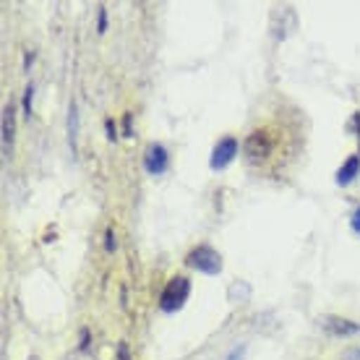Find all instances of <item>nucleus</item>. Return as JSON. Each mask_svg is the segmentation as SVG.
Returning a JSON list of instances; mask_svg holds the SVG:
<instances>
[{
	"label": "nucleus",
	"instance_id": "obj_4",
	"mask_svg": "<svg viewBox=\"0 0 360 360\" xmlns=\"http://www.w3.org/2000/svg\"><path fill=\"white\" fill-rule=\"evenodd\" d=\"M238 149H240V144H238V139H235V136H225V139H219L217 146L212 149L209 167H212V170H225L227 165L238 157Z\"/></svg>",
	"mask_w": 360,
	"mask_h": 360
},
{
	"label": "nucleus",
	"instance_id": "obj_19",
	"mask_svg": "<svg viewBox=\"0 0 360 360\" xmlns=\"http://www.w3.org/2000/svg\"><path fill=\"white\" fill-rule=\"evenodd\" d=\"M32 360H37V358H32Z\"/></svg>",
	"mask_w": 360,
	"mask_h": 360
},
{
	"label": "nucleus",
	"instance_id": "obj_5",
	"mask_svg": "<svg viewBox=\"0 0 360 360\" xmlns=\"http://www.w3.org/2000/svg\"><path fill=\"white\" fill-rule=\"evenodd\" d=\"M170 167V154L162 144H149L144 152V170L149 175H162Z\"/></svg>",
	"mask_w": 360,
	"mask_h": 360
},
{
	"label": "nucleus",
	"instance_id": "obj_8",
	"mask_svg": "<svg viewBox=\"0 0 360 360\" xmlns=\"http://www.w3.org/2000/svg\"><path fill=\"white\" fill-rule=\"evenodd\" d=\"M324 326H326V332L337 334V337H350V334L360 332L358 324H352V321H347V319H337V316H329V319L324 321Z\"/></svg>",
	"mask_w": 360,
	"mask_h": 360
},
{
	"label": "nucleus",
	"instance_id": "obj_1",
	"mask_svg": "<svg viewBox=\"0 0 360 360\" xmlns=\"http://www.w3.org/2000/svg\"><path fill=\"white\" fill-rule=\"evenodd\" d=\"M188 295H191V279L178 274V277H172L165 285L162 295H160V308H162L165 314H175V311H180V308L186 306Z\"/></svg>",
	"mask_w": 360,
	"mask_h": 360
},
{
	"label": "nucleus",
	"instance_id": "obj_14",
	"mask_svg": "<svg viewBox=\"0 0 360 360\" xmlns=\"http://www.w3.org/2000/svg\"><path fill=\"white\" fill-rule=\"evenodd\" d=\"M115 360H131V350H128V342L117 345V358Z\"/></svg>",
	"mask_w": 360,
	"mask_h": 360
},
{
	"label": "nucleus",
	"instance_id": "obj_17",
	"mask_svg": "<svg viewBox=\"0 0 360 360\" xmlns=\"http://www.w3.org/2000/svg\"><path fill=\"white\" fill-rule=\"evenodd\" d=\"M123 136H134L131 134V112L123 115Z\"/></svg>",
	"mask_w": 360,
	"mask_h": 360
},
{
	"label": "nucleus",
	"instance_id": "obj_15",
	"mask_svg": "<svg viewBox=\"0 0 360 360\" xmlns=\"http://www.w3.org/2000/svg\"><path fill=\"white\" fill-rule=\"evenodd\" d=\"M245 355V345H240V347H233V352L227 355V360H243Z\"/></svg>",
	"mask_w": 360,
	"mask_h": 360
},
{
	"label": "nucleus",
	"instance_id": "obj_3",
	"mask_svg": "<svg viewBox=\"0 0 360 360\" xmlns=\"http://www.w3.org/2000/svg\"><path fill=\"white\" fill-rule=\"evenodd\" d=\"M271 152H274V136L269 131H253L248 136V141H245V157H248V162H264V160H269Z\"/></svg>",
	"mask_w": 360,
	"mask_h": 360
},
{
	"label": "nucleus",
	"instance_id": "obj_13",
	"mask_svg": "<svg viewBox=\"0 0 360 360\" xmlns=\"http://www.w3.org/2000/svg\"><path fill=\"white\" fill-rule=\"evenodd\" d=\"M105 128H108V139H110V141H115V139H117V126H115V120H110V117H108V120H105Z\"/></svg>",
	"mask_w": 360,
	"mask_h": 360
},
{
	"label": "nucleus",
	"instance_id": "obj_7",
	"mask_svg": "<svg viewBox=\"0 0 360 360\" xmlns=\"http://www.w3.org/2000/svg\"><path fill=\"white\" fill-rule=\"evenodd\" d=\"M358 175H360V157H358V154H352L350 160H347V162L337 170V178H334V180H337V186H350Z\"/></svg>",
	"mask_w": 360,
	"mask_h": 360
},
{
	"label": "nucleus",
	"instance_id": "obj_9",
	"mask_svg": "<svg viewBox=\"0 0 360 360\" xmlns=\"http://www.w3.org/2000/svg\"><path fill=\"white\" fill-rule=\"evenodd\" d=\"M68 141H71L73 152H79V110L76 105H71L68 110Z\"/></svg>",
	"mask_w": 360,
	"mask_h": 360
},
{
	"label": "nucleus",
	"instance_id": "obj_6",
	"mask_svg": "<svg viewBox=\"0 0 360 360\" xmlns=\"http://www.w3.org/2000/svg\"><path fill=\"white\" fill-rule=\"evenodd\" d=\"M13 139H16V110L8 105V108L3 110V154L6 157H11Z\"/></svg>",
	"mask_w": 360,
	"mask_h": 360
},
{
	"label": "nucleus",
	"instance_id": "obj_10",
	"mask_svg": "<svg viewBox=\"0 0 360 360\" xmlns=\"http://www.w3.org/2000/svg\"><path fill=\"white\" fill-rule=\"evenodd\" d=\"M21 105H24V115H32V105H34V86L29 84L27 89H24V99H21Z\"/></svg>",
	"mask_w": 360,
	"mask_h": 360
},
{
	"label": "nucleus",
	"instance_id": "obj_2",
	"mask_svg": "<svg viewBox=\"0 0 360 360\" xmlns=\"http://www.w3.org/2000/svg\"><path fill=\"white\" fill-rule=\"evenodd\" d=\"M186 264L201 274H219L222 271V256L212 245H196L193 251H188Z\"/></svg>",
	"mask_w": 360,
	"mask_h": 360
},
{
	"label": "nucleus",
	"instance_id": "obj_18",
	"mask_svg": "<svg viewBox=\"0 0 360 360\" xmlns=\"http://www.w3.org/2000/svg\"><path fill=\"white\" fill-rule=\"evenodd\" d=\"M82 350H86L89 347V329H82V345H79Z\"/></svg>",
	"mask_w": 360,
	"mask_h": 360
},
{
	"label": "nucleus",
	"instance_id": "obj_12",
	"mask_svg": "<svg viewBox=\"0 0 360 360\" xmlns=\"http://www.w3.org/2000/svg\"><path fill=\"white\" fill-rule=\"evenodd\" d=\"M117 248V240H115V233H112V227H110L108 233H105V251L112 253Z\"/></svg>",
	"mask_w": 360,
	"mask_h": 360
},
{
	"label": "nucleus",
	"instance_id": "obj_11",
	"mask_svg": "<svg viewBox=\"0 0 360 360\" xmlns=\"http://www.w3.org/2000/svg\"><path fill=\"white\" fill-rule=\"evenodd\" d=\"M97 32H108V8L105 6H99V13H97Z\"/></svg>",
	"mask_w": 360,
	"mask_h": 360
},
{
	"label": "nucleus",
	"instance_id": "obj_16",
	"mask_svg": "<svg viewBox=\"0 0 360 360\" xmlns=\"http://www.w3.org/2000/svg\"><path fill=\"white\" fill-rule=\"evenodd\" d=\"M350 225H352V230H355V233L360 235V207L355 209V212H352V219H350Z\"/></svg>",
	"mask_w": 360,
	"mask_h": 360
}]
</instances>
